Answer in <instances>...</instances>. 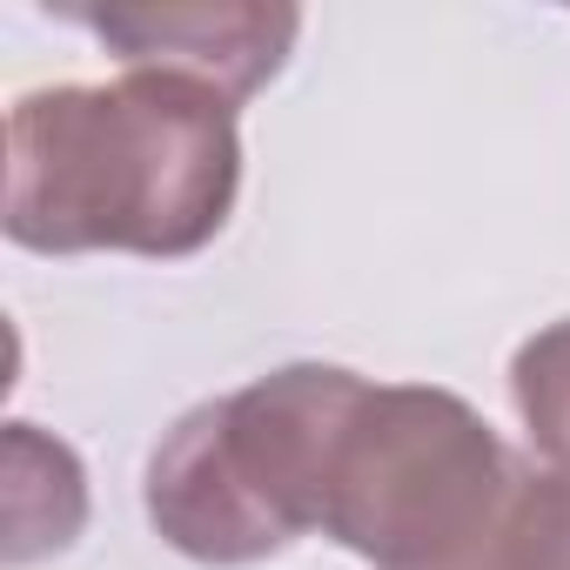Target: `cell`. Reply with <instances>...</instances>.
Instances as JSON below:
<instances>
[{
    "label": "cell",
    "instance_id": "1",
    "mask_svg": "<svg viewBox=\"0 0 570 570\" xmlns=\"http://www.w3.org/2000/svg\"><path fill=\"white\" fill-rule=\"evenodd\" d=\"M235 188V101L181 75L35 88L8 115V235L35 255H195Z\"/></svg>",
    "mask_w": 570,
    "mask_h": 570
},
{
    "label": "cell",
    "instance_id": "2",
    "mask_svg": "<svg viewBox=\"0 0 570 570\" xmlns=\"http://www.w3.org/2000/svg\"><path fill=\"white\" fill-rule=\"evenodd\" d=\"M523 470L450 390L363 383L323 470V537L376 570H497Z\"/></svg>",
    "mask_w": 570,
    "mask_h": 570
},
{
    "label": "cell",
    "instance_id": "3",
    "mask_svg": "<svg viewBox=\"0 0 570 570\" xmlns=\"http://www.w3.org/2000/svg\"><path fill=\"white\" fill-rule=\"evenodd\" d=\"M363 376L289 363L188 410L148 456V523L195 563H262L323 523V470Z\"/></svg>",
    "mask_w": 570,
    "mask_h": 570
},
{
    "label": "cell",
    "instance_id": "4",
    "mask_svg": "<svg viewBox=\"0 0 570 570\" xmlns=\"http://www.w3.org/2000/svg\"><path fill=\"white\" fill-rule=\"evenodd\" d=\"M88 35H101L128 75H181L215 88L222 101H248L289 61L303 14L255 8V0H195V8H68Z\"/></svg>",
    "mask_w": 570,
    "mask_h": 570
},
{
    "label": "cell",
    "instance_id": "5",
    "mask_svg": "<svg viewBox=\"0 0 570 570\" xmlns=\"http://www.w3.org/2000/svg\"><path fill=\"white\" fill-rule=\"evenodd\" d=\"M510 396L530 430V443L570 476V323L537 330L510 363Z\"/></svg>",
    "mask_w": 570,
    "mask_h": 570
},
{
    "label": "cell",
    "instance_id": "6",
    "mask_svg": "<svg viewBox=\"0 0 570 570\" xmlns=\"http://www.w3.org/2000/svg\"><path fill=\"white\" fill-rule=\"evenodd\" d=\"M497 570H570V476L563 470L517 483L503 530H497Z\"/></svg>",
    "mask_w": 570,
    "mask_h": 570
}]
</instances>
